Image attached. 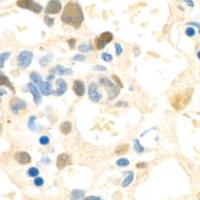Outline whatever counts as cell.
Wrapping results in <instances>:
<instances>
[{
	"mask_svg": "<svg viewBox=\"0 0 200 200\" xmlns=\"http://www.w3.org/2000/svg\"><path fill=\"white\" fill-rule=\"evenodd\" d=\"M85 191L81 189H74L71 192V200H83Z\"/></svg>",
	"mask_w": 200,
	"mask_h": 200,
	"instance_id": "cell-19",
	"label": "cell"
},
{
	"mask_svg": "<svg viewBox=\"0 0 200 200\" xmlns=\"http://www.w3.org/2000/svg\"><path fill=\"white\" fill-rule=\"evenodd\" d=\"M33 59V53L28 50H24L19 53L17 57V62H18V67L20 69H25L28 67Z\"/></svg>",
	"mask_w": 200,
	"mask_h": 200,
	"instance_id": "cell-5",
	"label": "cell"
},
{
	"mask_svg": "<svg viewBox=\"0 0 200 200\" xmlns=\"http://www.w3.org/2000/svg\"><path fill=\"white\" fill-rule=\"evenodd\" d=\"M192 95V89H187L181 93H178L175 96L172 97L171 104L176 110H183L187 106V104L190 102Z\"/></svg>",
	"mask_w": 200,
	"mask_h": 200,
	"instance_id": "cell-2",
	"label": "cell"
},
{
	"mask_svg": "<svg viewBox=\"0 0 200 200\" xmlns=\"http://www.w3.org/2000/svg\"><path fill=\"white\" fill-rule=\"evenodd\" d=\"M73 91L77 96H83L85 93V85L81 80H74L73 82Z\"/></svg>",
	"mask_w": 200,
	"mask_h": 200,
	"instance_id": "cell-14",
	"label": "cell"
},
{
	"mask_svg": "<svg viewBox=\"0 0 200 200\" xmlns=\"http://www.w3.org/2000/svg\"><path fill=\"white\" fill-rule=\"evenodd\" d=\"M60 131L63 133V134H69L70 132H71L72 130V124L71 122H69V121H65V122H63L61 125H60Z\"/></svg>",
	"mask_w": 200,
	"mask_h": 200,
	"instance_id": "cell-21",
	"label": "cell"
},
{
	"mask_svg": "<svg viewBox=\"0 0 200 200\" xmlns=\"http://www.w3.org/2000/svg\"><path fill=\"white\" fill-rule=\"evenodd\" d=\"M88 95H89V98L93 102H98L101 99V94L99 93L98 87H97L96 83L94 82L90 83L89 88H88Z\"/></svg>",
	"mask_w": 200,
	"mask_h": 200,
	"instance_id": "cell-10",
	"label": "cell"
},
{
	"mask_svg": "<svg viewBox=\"0 0 200 200\" xmlns=\"http://www.w3.org/2000/svg\"><path fill=\"white\" fill-rule=\"evenodd\" d=\"M116 107H119V106H128V103L127 102H124V101H120V102H118V103L115 104Z\"/></svg>",
	"mask_w": 200,
	"mask_h": 200,
	"instance_id": "cell-42",
	"label": "cell"
},
{
	"mask_svg": "<svg viewBox=\"0 0 200 200\" xmlns=\"http://www.w3.org/2000/svg\"><path fill=\"white\" fill-rule=\"evenodd\" d=\"M61 20L63 23L68 24L74 28H80L84 21V14L83 10L81 8L80 4L78 2L70 1L68 2L61 15Z\"/></svg>",
	"mask_w": 200,
	"mask_h": 200,
	"instance_id": "cell-1",
	"label": "cell"
},
{
	"mask_svg": "<svg viewBox=\"0 0 200 200\" xmlns=\"http://www.w3.org/2000/svg\"><path fill=\"white\" fill-rule=\"evenodd\" d=\"M129 163H130V162H129V160L127 159V158H120V159H118L117 161H116V164L119 166V167H124V166H128L129 165Z\"/></svg>",
	"mask_w": 200,
	"mask_h": 200,
	"instance_id": "cell-29",
	"label": "cell"
},
{
	"mask_svg": "<svg viewBox=\"0 0 200 200\" xmlns=\"http://www.w3.org/2000/svg\"><path fill=\"white\" fill-rule=\"evenodd\" d=\"M129 149V145L128 144H121L119 146H117L115 149V153L118 155H122L124 153H126Z\"/></svg>",
	"mask_w": 200,
	"mask_h": 200,
	"instance_id": "cell-24",
	"label": "cell"
},
{
	"mask_svg": "<svg viewBox=\"0 0 200 200\" xmlns=\"http://www.w3.org/2000/svg\"><path fill=\"white\" fill-rule=\"evenodd\" d=\"M185 34L189 37H192L195 35V29H194L193 27H187L185 29Z\"/></svg>",
	"mask_w": 200,
	"mask_h": 200,
	"instance_id": "cell-33",
	"label": "cell"
},
{
	"mask_svg": "<svg viewBox=\"0 0 200 200\" xmlns=\"http://www.w3.org/2000/svg\"><path fill=\"white\" fill-rule=\"evenodd\" d=\"M14 159L20 164H27L31 161V156L25 151H21V152H17L14 154Z\"/></svg>",
	"mask_w": 200,
	"mask_h": 200,
	"instance_id": "cell-12",
	"label": "cell"
},
{
	"mask_svg": "<svg viewBox=\"0 0 200 200\" xmlns=\"http://www.w3.org/2000/svg\"><path fill=\"white\" fill-rule=\"evenodd\" d=\"M30 79L33 81L35 84H40L42 82L41 80V75L37 71H32L30 73Z\"/></svg>",
	"mask_w": 200,
	"mask_h": 200,
	"instance_id": "cell-23",
	"label": "cell"
},
{
	"mask_svg": "<svg viewBox=\"0 0 200 200\" xmlns=\"http://www.w3.org/2000/svg\"><path fill=\"white\" fill-rule=\"evenodd\" d=\"M134 148H135V151H136L137 153H142L144 151V147L140 144L138 139H134Z\"/></svg>",
	"mask_w": 200,
	"mask_h": 200,
	"instance_id": "cell-27",
	"label": "cell"
},
{
	"mask_svg": "<svg viewBox=\"0 0 200 200\" xmlns=\"http://www.w3.org/2000/svg\"><path fill=\"white\" fill-rule=\"evenodd\" d=\"M49 142H50V139L47 135H42V136L39 138V143L41 145H47V144H49Z\"/></svg>",
	"mask_w": 200,
	"mask_h": 200,
	"instance_id": "cell-30",
	"label": "cell"
},
{
	"mask_svg": "<svg viewBox=\"0 0 200 200\" xmlns=\"http://www.w3.org/2000/svg\"><path fill=\"white\" fill-rule=\"evenodd\" d=\"M75 43H76V39H74V38H71V39H69L68 40V44H69V46H70V48H74V44Z\"/></svg>",
	"mask_w": 200,
	"mask_h": 200,
	"instance_id": "cell-38",
	"label": "cell"
},
{
	"mask_svg": "<svg viewBox=\"0 0 200 200\" xmlns=\"http://www.w3.org/2000/svg\"><path fill=\"white\" fill-rule=\"evenodd\" d=\"M115 51H116V55L117 56H120L122 54L123 49H122V47H121V45L119 44V43H116V44H115Z\"/></svg>",
	"mask_w": 200,
	"mask_h": 200,
	"instance_id": "cell-36",
	"label": "cell"
},
{
	"mask_svg": "<svg viewBox=\"0 0 200 200\" xmlns=\"http://www.w3.org/2000/svg\"><path fill=\"white\" fill-rule=\"evenodd\" d=\"M9 106H10V110H11L14 114H17L19 111L24 110L26 108V102L22 99L14 98L10 101Z\"/></svg>",
	"mask_w": 200,
	"mask_h": 200,
	"instance_id": "cell-8",
	"label": "cell"
},
{
	"mask_svg": "<svg viewBox=\"0 0 200 200\" xmlns=\"http://www.w3.org/2000/svg\"><path fill=\"white\" fill-rule=\"evenodd\" d=\"M101 57H102V59H103V60H104V61H106V62H111V61L113 60V56L111 55V54L106 53V52L102 53Z\"/></svg>",
	"mask_w": 200,
	"mask_h": 200,
	"instance_id": "cell-31",
	"label": "cell"
},
{
	"mask_svg": "<svg viewBox=\"0 0 200 200\" xmlns=\"http://www.w3.org/2000/svg\"><path fill=\"white\" fill-rule=\"evenodd\" d=\"M9 56H10V52H2L0 54V69L3 68L4 62L9 58Z\"/></svg>",
	"mask_w": 200,
	"mask_h": 200,
	"instance_id": "cell-25",
	"label": "cell"
},
{
	"mask_svg": "<svg viewBox=\"0 0 200 200\" xmlns=\"http://www.w3.org/2000/svg\"><path fill=\"white\" fill-rule=\"evenodd\" d=\"M43 20H44V23H45L48 27H51V26L54 24V19L51 18V17H49L48 15H46Z\"/></svg>",
	"mask_w": 200,
	"mask_h": 200,
	"instance_id": "cell-32",
	"label": "cell"
},
{
	"mask_svg": "<svg viewBox=\"0 0 200 200\" xmlns=\"http://www.w3.org/2000/svg\"><path fill=\"white\" fill-rule=\"evenodd\" d=\"M112 77H113V79H114L115 81H117V83L119 84V87H122V82L120 81V79L118 78V76H116V75H112Z\"/></svg>",
	"mask_w": 200,
	"mask_h": 200,
	"instance_id": "cell-41",
	"label": "cell"
},
{
	"mask_svg": "<svg viewBox=\"0 0 200 200\" xmlns=\"http://www.w3.org/2000/svg\"><path fill=\"white\" fill-rule=\"evenodd\" d=\"M43 184H44V180H43V178L41 177H36L34 179V185L36 186H42Z\"/></svg>",
	"mask_w": 200,
	"mask_h": 200,
	"instance_id": "cell-35",
	"label": "cell"
},
{
	"mask_svg": "<svg viewBox=\"0 0 200 200\" xmlns=\"http://www.w3.org/2000/svg\"><path fill=\"white\" fill-rule=\"evenodd\" d=\"M52 58H53L52 54H46V55L42 56V57L40 58V60H39V64H40L41 66H46L48 63H50V62H51Z\"/></svg>",
	"mask_w": 200,
	"mask_h": 200,
	"instance_id": "cell-22",
	"label": "cell"
},
{
	"mask_svg": "<svg viewBox=\"0 0 200 200\" xmlns=\"http://www.w3.org/2000/svg\"><path fill=\"white\" fill-rule=\"evenodd\" d=\"M1 131H2V125L1 123H0V134H1Z\"/></svg>",
	"mask_w": 200,
	"mask_h": 200,
	"instance_id": "cell-45",
	"label": "cell"
},
{
	"mask_svg": "<svg viewBox=\"0 0 200 200\" xmlns=\"http://www.w3.org/2000/svg\"><path fill=\"white\" fill-rule=\"evenodd\" d=\"M0 86H7L8 88H10L11 90L15 91V89H14V87L12 86L11 82H10V80L8 79V77L4 73H2V72H0Z\"/></svg>",
	"mask_w": 200,
	"mask_h": 200,
	"instance_id": "cell-18",
	"label": "cell"
},
{
	"mask_svg": "<svg viewBox=\"0 0 200 200\" xmlns=\"http://www.w3.org/2000/svg\"><path fill=\"white\" fill-rule=\"evenodd\" d=\"M16 4H17V6H19L20 8L31 10V11H33L34 13H40L43 10V7L40 3L32 1V0H20V1L16 2Z\"/></svg>",
	"mask_w": 200,
	"mask_h": 200,
	"instance_id": "cell-4",
	"label": "cell"
},
{
	"mask_svg": "<svg viewBox=\"0 0 200 200\" xmlns=\"http://www.w3.org/2000/svg\"><path fill=\"white\" fill-rule=\"evenodd\" d=\"M61 2L57 1V0H52V1H49L47 4V6L44 10V12L46 15H50V14H58L61 11Z\"/></svg>",
	"mask_w": 200,
	"mask_h": 200,
	"instance_id": "cell-7",
	"label": "cell"
},
{
	"mask_svg": "<svg viewBox=\"0 0 200 200\" xmlns=\"http://www.w3.org/2000/svg\"><path fill=\"white\" fill-rule=\"evenodd\" d=\"M99 82L102 86H104L105 89L108 91V94H109L108 99L109 100L116 98V96H118V94H119V87H118L116 84L111 82L108 78L102 77V78L99 79Z\"/></svg>",
	"mask_w": 200,
	"mask_h": 200,
	"instance_id": "cell-3",
	"label": "cell"
},
{
	"mask_svg": "<svg viewBox=\"0 0 200 200\" xmlns=\"http://www.w3.org/2000/svg\"><path fill=\"white\" fill-rule=\"evenodd\" d=\"M92 49H93L92 46H91L90 44H88V43H82V44H80L78 46V50L80 52H88Z\"/></svg>",
	"mask_w": 200,
	"mask_h": 200,
	"instance_id": "cell-26",
	"label": "cell"
},
{
	"mask_svg": "<svg viewBox=\"0 0 200 200\" xmlns=\"http://www.w3.org/2000/svg\"><path fill=\"white\" fill-rule=\"evenodd\" d=\"M185 3H187L190 7H193L194 6V2L191 1V0H185Z\"/></svg>",
	"mask_w": 200,
	"mask_h": 200,
	"instance_id": "cell-44",
	"label": "cell"
},
{
	"mask_svg": "<svg viewBox=\"0 0 200 200\" xmlns=\"http://www.w3.org/2000/svg\"><path fill=\"white\" fill-rule=\"evenodd\" d=\"M136 167H137V168H146L147 164L145 163V162H139V163H137Z\"/></svg>",
	"mask_w": 200,
	"mask_h": 200,
	"instance_id": "cell-40",
	"label": "cell"
},
{
	"mask_svg": "<svg viewBox=\"0 0 200 200\" xmlns=\"http://www.w3.org/2000/svg\"><path fill=\"white\" fill-rule=\"evenodd\" d=\"M56 86H57L56 90H54L53 93H52V94L56 95V96L63 95L67 91V89H68V86H67L66 81L64 80V79H62V78H59V79L56 80Z\"/></svg>",
	"mask_w": 200,
	"mask_h": 200,
	"instance_id": "cell-11",
	"label": "cell"
},
{
	"mask_svg": "<svg viewBox=\"0 0 200 200\" xmlns=\"http://www.w3.org/2000/svg\"><path fill=\"white\" fill-rule=\"evenodd\" d=\"M93 70H95V71H106V67L103 65H95L93 67Z\"/></svg>",
	"mask_w": 200,
	"mask_h": 200,
	"instance_id": "cell-37",
	"label": "cell"
},
{
	"mask_svg": "<svg viewBox=\"0 0 200 200\" xmlns=\"http://www.w3.org/2000/svg\"><path fill=\"white\" fill-rule=\"evenodd\" d=\"M188 24H189V25H193V26L197 27L198 30H199V33H200V23H198V22H189Z\"/></svg>",
	"mask_w": 200,
	"mask_h": 200,
	"instance_id": "cell-43",
	"label": "cell"
},
{
	"mask_svg": "<svg viewBox=\"0 0 200 200\" xmlns=\"http://www.w3.org/2000/svg\"><path fill=\"white\" fill-rule=\"evenodd\" d=\"M27 174L30 177H36L39 174V169L36 168V167H31L28 170H27Z\"/></svg>",
	"mask_w": 200,
	"mask_h": 200,
	"instance_id": "cell-28",
	"label": "cell"
},
{
	"mask_svg": "<svg viewBox=\"0 0 200 200\" xmlns=\"http://www.w3.org/2000/svg\"><path fill=\"white\" fill-rule=\"evenodd\" d=\"M53 72L59 75H70L73 73V71L70 68H66L62 65H56L53 69Z\"/></svg>",
	"mask_w": 200,
	"mask_h": 200,
	"instance_id": "cell-17",
	"label": "cell"
},
{
	"mask_svg": "<svg viewBox=\"0 0 200 200\" xmlns=\"http://www.w3.org/2000/svg\"><path fill=\"white\" fill-rule=\"evenodd\" d=\"M27 88H28V90L31 92L32 96H33V100L35 103L38 105L40 102H41V95H40V92L39 90L37 89L36 86L33 84V83H27Z\"/></svg>",
	"mask_w": 200,
	"mask_h": 200,
	"instance_id": "cell-13",
	"label": "cell"
},
{
	"mask_svg": "<svg viewBox=\"0 0 200 200\" xmlns=\"http://www.w3.org/2000/svg\"><path fill=\"white\" fill-rule=\"evenodd\" d=\"M83 200H102L100 197L98 196H94V195H91V196H88V197H86L84 198Z\"/></svg>",
	"mask_w": 200,
	"mask_h": 200,
	"instance_id": "cell-39",
	"label": "cell"
},
{
	"mask_svg": "<svg viewBox=\"0 0 200 200\" xmlns=\"http://www.w3.org/2000/svg\"><path fill=\"white\" fill-rule=\"evenodd\" d=\"M39 89H40V92L43 95H50L53 93V90H52V85L50 84L49 81H42V82L39 84Z\"/></svg>",
	"mask_w": 200,
	"mask_h": 200,
	"instance_id": "cell-15",
	"label": "cell"
},
{
	"mask_svg": "<svg viewBox=\"0 0 200 200\" xmlns=\"http://www.w3.org/2000/svg\"><path fill=\"white\" fill-rule=\"evenodd\" d=\"M35 121H36V116H31L29 118L28 123H27V126H28V128L30 129V130L36 132V131L43 129V126H40V125H38V124H36Z\"/></svg>",
	"mask_w": 200,
	"mask_h": 200,
	"instance_id": "cell-16",
	"label": "cell"
},
{
	"mask_svg": "<svg viewBox=\"0 0 200 200\" xmlns=\"http://www.w3.org/2000/svg\"><path fill=\"white\" fill-rule=\"evenodd\" d=\"M125 174H126V177H125V179L123 180V182H122V187H127L129 184H130V183L133 181V178H134V172H132V171H126L125 172Z\"/></svg>",
	"mask_w": 200,
	"mask_h": 200,
	"instance_id": "cell-20",
	"label": "cell"
},
{
	"mask_svg": "<svg viewBox=\"0 0 200 200\" xmlns=\"http://www.w3.org/2000/svg\"><path fill=\"white\" fill-rule=\"evenodd\" d=\"M197 57L200 59V50H199V51H198V53H197Z\"/></svg>",
	"mask_w": 200,
	"mask_h": 200,
	"instance_id": "cell-46",
	"label": "cell"
},
{
	"mask_svg": "<svg viewBox=\"0 0 200 200\" xmlns=\"http://www.w3.org/2000/svg\"><path fill=\"white\" fill-rule=\"evenodd\" d=\"M70 164H71V157H70L69 154L61 153L58 155L57 161H56V165L58 169H63Z\"/></svg>",
	"mask_w": 200,
	"mask_h": 200,
	"instance_id": "cell-9",
	"label": "cell"
},
{
	"mask_svg": "<svg viewBox=\"0 0 200 200\" xmlns=\"http://www.w3.org/2000/svg\"><path fill=\"white\" fill-rule=\"evenodd\" d=\"M113 39V34L109 31H105L103 33H101L99 36H97L95 38V44H96V48L98 50L103 49V48L106 46V44H108L109 42H111Z\"/></svg>",
	"mask_w": 200,
	"mask_h": 200,
	"instance_id": "cell-6",
	"label": "cell"
},
{
	"mask_svg": "<svg viewBox=\"0 0 200 200\" xmlns=\"http://www.w3.org/2000/svg\"><path fill=\"white\" fill-rule=\"evenodd\" d=\"M72 60H73V61H79V62L84 61V60H85V56L82 55V54H76V55L73 56Z\"/></svg>",
	"mask_w": 200,
	"mask_h": 200,
	"instance_id": "cell-34",
	"label": "cell"
}]
</instances>
